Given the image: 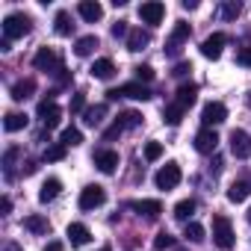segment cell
<instances>
[{
  "label": "cell",
  "instance_id": "1",
  "mask_svg": "<svg viewBox=\"0 0 251 251\" xmlns=\"http://www.w3.org/2000/svg\"><path fill=\"white\" fill-rule=\"evenodd\" d=\"M30 18L24 15V12H12V15H6L3 18V39H24L27 33H30Z\"/></svg>",
  "mask_w": 251,
  "mask_h": 251
},
{
  "label": "cell",
  "instance_id": "2",
  "mask_svg": "<svg viewBox=\"0 0 251 251\" xmlns=\"http://www.w3.org/2000/svg\"><path fill=\"white\" fill-rule=\"evenodd\" d=\"M213 242L219 248H233V227H230V219L222 213L213 216Z\"/></svg>",
  "mask_w": 251,
  "mask_h": 251
},
{
  "label": "cell",
  "instance_id": "3",
  "mask_svg": "<svg viewBox=\"0 0 251 251\" xmlns=\"http://www.w3.org/2000/svg\"><path fill=\"white\" fill-rule=\"evenodd\" d=\"M106 98H109V100H118V98L148 100V98H151V89H148V86H142V83H124V86H118V89H109V92H106Z\"/></svg>",
  "mask_w": 251,
  "mask_h": 251
},
{
  "label": "cell",
  "instance_id": "4",
  "mask_svg": "<svg viewBox=\"0 0 251 251\" xmlns=\"http://www.w3.org/2000/svg\"><path fill=\"white\" fill-rule=\"evenodd\" d=\"M180 177H183V175H180V166H177V163H166V166L154 175V183H157V189H166V192H169V189H175V186L180 183Z\"/></svg>",
  "mask_w": 251,
  "mask_h": 251
},
{
  "label": "cell",
  "instance_id": "5",
  "mask_svg": "<svg viewBox=\"0 0 251 251\" xmlns=\"http://www.w3.org/2000/svg\"><path fill=\"white\" fill-rule=\"evenodd\" d=\"M225 118H227V106H225L222 100H210V103H204V109H201V121H204V127L222 124Z\"/></svg>",
  "mask_w": 251,
  "mask_h": 251
},
{
  "label": "cell",
  "instance_id": "6",
  "mask_svg": "<svg viewBox=\"0 0 251 251\" xmlns=\"http://www.w3.org/2000/svg\"><path fill=\"white\" fill-rule=\"evenodd\" d=\"M33 65H36L39 71H50V74H56L62 62H59V56H56L53 48H39V53L33 56Z\"/></svg>",
  "mask_w": 251,
  "mask_h": 251
},
{
  "label": "cell",
  "instance_id": "7",
  "mask_svg": "<svg viewBox=\"0 0 251 251\" xmlns=\"http://www.w3.org/2000/svg\"><path fill=\"white\" fill-rule=\"evenodd\" d=\"M230 154L236 160H248L251 157V136L245 130H230Z\"/></svg>",
  "mask_w": 251,
  "mask_h": 251
},
{
  "label": "cell",
  "instance_id": "8",
  "mask_svg": "<svg viewBox=\"0 0 251 251\" xmlns=\"http://www.w3.org/2000/svg\"><path fill=\"white\" fill-rule=\"evenodd\" d=\"M189 39V24L186 21H177L175 24V30H172V36H169V42H166V53L169 56H177L180 53V45Z\"/></svg>",
  "mask_w": 251,
  "mask_h": 251
},
{
  "label": "cell",
  "instance_id": "9",
  "mask_svg": "<svg viewBox=\"0 0 251 251\" xmlns=\"http://www.w3.org/2000/svg\"><path fill=\"white\" fill-rule=\"evenodd\" d=\"M106 201V192H103V186H98V183H92V186H86L83 192H80V210H95V207H100Z\"/></svg>",
  "mask_w": 251,
  "mask_h": 251
},
{
  "label": "cell",
  "instance_id": "10",
  "mask_svg": "<svg viewBox=\"0 0 251 251\" xmlns=\"http://www.w3.org/2000/svg\"><path fill=\"white\" fill-rule=\"evenodd\" d=\"M216 148H219V136L213 127H204L195 133V151L198 154H216Z\"/></svg>",
  "mask_w": 251,
  "mask_h": 251
},
{
  "label": "cell",
  "instance_id": "11",
  "mask_svg": "<svg viewBox=\"0 0 251 251\" xmlns=\"http://www.w3.org/2000/svg\"><path fill=\"white\" fill-rule=\"evenodd\" d=\"M139 18L145 21V24H160L163 18H166V6L160 3V0H148V3H142L139 6Z\"/></svg>",
  "mask_w": 251,
  "mask_h": 251
},
{
  "label": "cell",
  "instance_id": "12",
  "mask_svg": "<svg viewBox=\"0 0 251 251\" xmlns=\"http://www.w3.org/2000/svg\"><path fill=\"white\" fill-rule=\"evenodd\" d=\"M225 45H227V36H225V33H213V36H207V39L201 42V53H204L207 59H219Z\"/></svg>",
  "mask_w": 251,
  "mask_h": 251
},
{
  "label": "cell",
  "instance_id": "13",
  "mask_svg": "<svg viewBox=\"0 0 251 251\" xmlns=\"http://www.w3.org/2000/svg\"><path fill=\"white\" fill-rule=\"evenodd\" d=\"M36 115L45 121V127H48V130L59 124V106H56L53 100H42V103L36 106Z\"/></svg>",
  "mask_w": 251,
  "mask_h": 251
},
{
  "label": "cell",
  "instance_id": "14",
  "mask_svg": "<svg viewBox=\"0 0 251 251\" xmlns=\"http://www.w3.org/2000/svg\"><path fill=\"white\" fill-rule=\"evenodd\" d=\"M95 166H98L103 175H112V172H115V166H118V151H112V148L95 151Z\"/></svg>",
  "mask_w": 251,
  "mask_h": 251
},
{
  "label": "cell",
  "instance_id": "15",
  "mask_svg": "<svg viewBox=\"0 0 251 251\" xmlns=\"http://www.w3.org/2000/svg\"><path fill=\"white\" fill-rule=\"evenodd\" d=\"M77 12H80V18H83V21H89V24H95V21H100V18H103V6L98 3V0H80Z\"/></svg>",
  "mask_w": 251,
  "mask_h": 251
},
{
  "label": "cell",
  "instance_id": "16",
  "mask_svg": "<svg viewBox=\"0 0 251 251\" xmlns=\"http://www.w3.org/2000/svg\"><path fill=\"white\" fill-rule=\"evenodd\" d=\"M130 210H136V213H142L148 219H157L163 213V204L157 198H142V201H130Z\"/></svg>",
  "mask_w": 251,
  "mask_h": 251
},
{
  "label": "cell",
  "instance_id": "17",
  "mask_svg": "<svg viewBox=\"0 0 251 251\" xmlns=\"http://www.w3.org/2000/svg\"><path fill=\"white\" fill-rule=\"evenodd\" d=\"M68 242L77 248V245H89L92 242V230L86 227V225H80V222H71L68 225Z\"/></svg>",
  "mask_w": 251,
  "mask_h": 251
},
{
  "label": "cell",
  "instance_id": "18",
  "mask_svg": "<svg viewBox=\"0 0 251 251\" xmlns=\"http://www.w3.org/2000/svg\"><path fill=\"white\" fill-rule=\"evenodd\" d=\"M151 45V33L148 30H142V27H133L130 33H127V50H142V48H148Z\"/></svg>",
  "mask_w": 251,
  "mask_h": 251
},
{
  "label": "cell",
  "instance_id": "19",
  "mask_svg": "<svg viewBox=\"0 0 251 251\" xmlns=\"http://www.w3.org/2000/svg\"><path fill=\"white\" fill-rule=\"evenodd\" d=\"M89 71H92L95 80H109V77L115 74V65H112V59H95Z\"/></svg>",
  "mask_w": 251,
  "mask_h": 251
},
{
  "label": "cell",
  "instance_id": "20",
  "mask_svg": "<svg viewBox=\"0 0 251 251\" xmlns=\"http://www.w3.org/2000/svg\"><path fill=\"white\" fill-rule=\"evenodd\" d=\"M59 189H62V183H59L56 177H48V180L42 183V189H39V201H42V204H50V201L59 195Z\"/></svg>",
  "mask_w": 251,
  "mask_h": 251
},
{
  "label": "cell",
  "instance_id": "21",
  "mask_svg": "<svg viewBox=\"0 0 251 251\" xmlns=\"http://www.w3.org/2000/svg\"><path fill=\"white\" fill-rule=\"evenodd\" d=\"M33 92H36V80H33V77H24V80H18V83L12 86V98H15V100H27Z\"/></svg>",
  "mask_w": 251,
  "mask_h": 251
},
{
  "label": "cell",
  "instance_id": "22",
  "mask_svg": "<svg viewBox=\"0 0 251 251\" xmlns=\"http://www.w3.org/2000/svg\"><path fill=\"white\" fill-rule=\"evenodd\" d=\"M18 157H21V148H18V145H9L6 154H3V175H6V180L15 177V160H18Z\"/></svg>",
  "mask_w": 251,
  "mask_h": 251
},
{
  "label": "cell",
  "instance_id": "23",
  "mask_svg": "<svg viewBox=\"0 0 251 251\" xmlns=\"http://www.w3.org/2000/svg\"><path fill=\"white\" fill-rule=\"evenodd\" d=\"M103 115H106V103H95V106H86L83 121L89 124V127H98V124L103 121Z\"/></svg>",
  "mask_w": 251,
  "mask_h": 251
},
{
  "label": "cell",
  "instance_id": "24",
  "mask_svg": "<svg viewBox=\"0 0 251 251\" xmlns=\"http://www.w3.org/2000/svg\"><path fill=\"white\" fill-rule=\"evenodd\" d=\"M24 127H27V115L24 112H6V118H3V130L6 133L24 130Z\"/></svg>",
  "mask_w": 251,
  "mask_h": 251
},
{
  "label": "cell",
  "instance_id": "25",
  "mask_svg": "<svg viewBox=\"0 0 251 251\" xmlns=\"http://www.w3.org/2000/svg\"><path fill=\"white\" fill-rule=\"evenodd\" d=\"M195 98H198V86L195 83H183L180 89H177V103L186 109V106H192L195 103Z\"/></svg>",
  "mask_w": 251,
  "mask_h": 251
},
{
  "label": "cell",
  "instance_id": "26",
  "mask_svg": "<svg viewBox=\"0 0 251 251\" xmlns=\"http://www.w3.org/2000/svg\"><path fill=\"white\" fill-rule=\"evenodd\" d=\"M248 192H251V186L242 183V180H236V183L227 186V201H230V204H242V201L248 198Z\"/></svg>",
  "mask_w": 251,
  "mask_h": 251
},
{
  "label": "cell",
  "instance_id": "27",
  "mask_svg": "<svg viewBox=\"0 0 251 251\" xmlns=\"http://www.w3.org/2000/svg\"><path fill=\"white\" fill-rule=\"evenodd\" d=\"M115 124H118L121 130H130V127H139V124H142V115H139L136 109H127V112H121V115L115 118Z\"/></svg>",
  "mask_w": 251,
  "mask_h": 251
},
{
  "label": "cell",
  "instance_id": "28",
  "mask_svg": "<svg viewBox=\"0 0 251 251\" xmlns=\"http://www.w3.org/2000/svg\"><path fill=\"white\" fill-rule=\"evenodd\" d=\"M53 30H56V36H71L74 24H71V15H68L65 9L56 12V18H53Z\"/></svg>",
  "mask_w": 251,
  "mask_h": 251
},
{
  "label": "cell",
  "instance_id": "29",
  "mask_svg": "<svg viewBox=\"0 0 251 251\" xmlns=\"http://www.w3.org/2000/svg\"><path fill=\"white\" fill-rule=\"evenodd\" d=\"M24 227H27L30 233H48V230H50V225H48V219H45V216H39V213H33V216H27V219H24Z\"/></svg>",
  "mask_w": 251,
  "mask_h": 251
},
{
  "label": "cell",
  "instance_id": "30",
  "mask_svg": "<svg viewBox=\"0 0 251 251\" xmlns=\"http://www.w3.org/2000/svg\"><path fill=\"white\" fill-rule=\"evenodd\" d=\"M183 112H186V109H183V106H180V103L175 100V103H169V106H166L163 118H166V124H172V127H177V124L183 121Z\"/></svg>",
  "mask_w": 251,
  "mask_h": 251
},
{
  "label": "cell",
  "instance_id": "31",
  "mask_svg": "<svg viewBox=\"0 0 251 251\" xmlns=\"http://www.w3.org/2000/svg\"><path fill=\"white\" fill-rule=\"evenodd\" d=\"M239 12H242V3H239V0H225V3L219 6V15H222L225 21H233V18H239Z\"/></svg>",
  "mask_w": 251,
  "mask_h": 251
},
{
  "label": "cell",
  "instance_id": "32",
  "mask_svg": "<svg viewBox=\"0 0 251 251\" xmlns=\"http://www.w3.org/2000/svg\"><path fill=\"white\" fill-rule=\"evenodd\" d=\"M95 48H98V36H83V39H77L74 53H77V56H89Z\"/></svg>",
  "mask_w": 251,
  "mask_h": 251
},
{
  "label": "cell",
  "instance_id": "33",
  "mask_svg": "<svg viewBox=\"0 0 251 251\" xmlns=\"http://www.w3.org/2000/svg\"><path fill=\"white\" fill-rule=\"evenodd\" d=\"M183 236H186L189 242H204V239H207V230H204L198 222H186V230H183Z\"/></svg>",
  "mask_w": 251,
  "mask_h": 251
},
{
  "label": "cell",
  "instance_id": "34",
  "mask_svg": "<svg viewBox=\"0 0 251 251\" xmlns=\"http://www.w3.org/2000/svg\"><path fill=\"white\" fill-rule=\"evenodd\" d=\"M59 142H62L65 148H74V145H80V142H83V133H80L77 127H65V130H62V136H59Z\"/></svg>",
  "mask_w": 251,
  "mask_h": 251
},
{
  "label": "cell",
  "instance_id": "35",
  "mask_svg": "<svg viewBox=\"0 0 251 251\" xmlns=\"http://www.w3.org/2000/svg\"><path fill=\"white\" fill-rule=\"evenodd\" d=\"M192 213H195V201H192V198H183V201L175 207V219H180V222H186Z\"/></svg>",
  "mask_w": 251,
  "mask_h": 251
},
{
  "label": "cell",
  "instance_id": "36",
  "mask_svg": "<svg viewBox=\"0 0 251 251\" xmlns=\"http://www.w3.org/2000/svg\"><path fill=\"white\" fill-rule=\"evenodd\" d=\"M65 151H68V148H65L62 142H56V145H50V148L45 151V160H48V163H59V160H65Z\"/></svg>",
  "mask_w": 251,
  "mask_h": 251
},
{
  "label": "cell",
  "instance_id": "37",
  "mask_svg": "<svg viewBox=\"0 0 251 251\" xmlns=\"http://www.w3.org/2000/svg\"><path fill=\"white\" fill-rule=\"evenodd\" d=\"M160 157H163V145H160V142H148V145H145V160L154 163V160H160Z\"/></svg>",
  "mask_w": 251,
  "mask_h": 251
},
{
  "label": "cell",
  "instance_id": "38",
  "mask_svg": "<svg viewBox=\"0 0 251 251\" xmlns=\"http://www.w3.org/2000/svg\"><path fill=\"white\" fill-rule=\"evenodd\" d=\"M172 245H175V236H172L169 230H160V233H157V239H154V248H160V251H163V248H172Z\"/></svg>",
  "mask_w": 251,
  "mask_h": 251
},
{
  "label": "cell",
  "instance_id": "39",
  "mask_svg": "<svg viewBox=\"0 0 251 251\" xmlns=\"http://www.w3.org/2000/svg\"><path fill=\"white\" fill-rule=\"evenodd\" d=\"M133 71H136V80H139V83H142V80H145V83L154 80V68H151V65H136Z\"/></svg>",
  "mask_w": 251,
  "mask_h": 251
},
{
  "label": "cell",
  "instance_id": "40",
  "mask_svg": "<svg viewBox=\"0 0 251 251\" xmlns=\"http://www.w3.org/2000/svg\"><path fill=\"white\" fill-rule=\"evenodd\" d=\"M71 112H86V95L83 92H77L71 98Z\"/></svg>",
  "mask_w": 251,
  "mask_h": 251
},
{
  "label": "cell",
  "instance_id": "41",
  "mask_svg": "<svg viewBox=\"0 0 251 251\" xmlns=\"http://www.w3.org/2000/svg\"><path fill=\"white\" fill-rule=\"evenodd\" d=\"M236 62L245 65V68H251V48H239L236 50Z\"/></svg>",
  "mask_w": 251,
  "mask_h": 251
},
{
  "label": "cell",
  "instance_id": "42",
  "mask_svg": "<svg viewBox=\"0 0 251 251\" xmlns=\"http://www.w3.org/2000/svg\"><path fill=\"white\" fill-rule=\"evenodd\" d=\"M189 71H192V65H189V62H177V65H175V71H172V74H175V77H186V74H189Z\"/></svg>",
  "mask_w": 251,
  "mask_h": 251
},
{
  "label": "cell",
  "instance_id": "43",
  "mask_svg": "<svg viewBox=\"0 0 251 251\" xmlns=\"http://www.w3.org/2000/svg\"><path fill=\"white\" fill-rule=\"evenodd\" d=\"M130 30H127V24H124V21H118V24H112V36L115 39H121V36H127Z\"/></svg>",
  "mask_w": 251,
  "mask_h": 251
},
{
  "label": "cell",
  "instance_id": "44",
  "mask_svg": "<svg viewBox=\"0 0 251 251\" xmlns=\"http://www.w3.org/2000/svg\"><path fill=\"white\" fill-rule=\"evenodd\" d=\"M121 133H124V130H121V127H118V124H112V127H109V130H106V133H103V139H106V142H109V139H115V136H121Z\"/></svg>",
  "mask_w": 251,
  "mask_h": 251
},
{
  "label": "cell",
  "instance_id": "45",
  "mask_svg": "<svg viewBox=\"0 0 251 251\" xmlns=\"http://www.w3.org/2000/svg\"><path fill=\"white\" fill-rule=\"evenodd\" d=\"M0 210H3V213H12V198H9V195L0 198Z\"/></svg>",
  "mask_w": 251,
  "mask_h": 251
},
{
  "label": "cell",
  "instance_id": "46",
  "mask_svg": "<svg viewBox=\"0 0 251 251\" xmlns=\"http://www.w3.org/2000/svg\"><path fill=\"white\" fill-rule=\"evenodd\" d=\"M180 6H183V9H189V12H192V9H198V3H195V0H183Z\"/></svg>",
  "mask_w": 251,
  "mask_h": 251
},
{
  "label": "cell",
  "instance_id": "47",
  "mask_svg": "<svg viewBox=\"0 0 251 251\" xmlns=\"http://www.w3.org/2000/svg\"><path fill=\"white\" fill-rule=\"evenodd\" d=\"M45 251H62V242H48V248Z\"/></svg>",
  "mask_w": 251,
  "mask_h": 251
},
{
  "label": "cell",
  "instance_id": "48",
  "mask_svg": "<svg viewBox=\"0 0 251 251\" xmlns=\"http://www.w3.org/2000/svg\"><path fill=\"white\" fill-rule=\"evenodd\" d=\"M6 251H21V248H18L15 242H9V245H6Z\"/></svg>",
  "mask_w": 251,
  "mask_h": 251
},
{
  "label": "cell",
  "instance_id": "49",
  "mask_svg": "<svg viewBox=\"0 0 251 251\" xmlns=\"http://www.w3.org/2000/svg\"><path fill=\"white\" fill-rule=\"evenodd\" d=\"M98 251H109V248H106V245H103V248H98Z\"/></svg>",
  "mask_w": 251,
  "mask_h": 251
},
{
  "label": "cell",
  "instance_id": "50",
  "mask_svg": "<svg viewBox=\"0 0 251 251\" xmlns=\"http://www.w3.org/2000/svg\"><path fill=\"white\" fill-rule=\"evenodd\" d=\"M248 222H251V210H248Z\"/></svg>",
  "mask_w": 251,
  "mask_h": 251
}]
</instances>
